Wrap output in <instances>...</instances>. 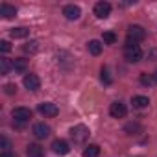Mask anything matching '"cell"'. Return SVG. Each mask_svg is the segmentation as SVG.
Returning <instances> with one entry per match:
<instances>
[{
	"instance_id": "6da1fadb",
	"label": "cell",
	"mask_w": 157,
	"mask_h": 157,
	"mask_svg": "<svg viewBox=\"0 0 157 157\" xmlns=\"http://www.w3.org/2000/svg\"><path fill=\"white\" fill-rule=\"evenodd\" d=\"M124 57L128 63H139L142 59V50L137 43H131V41H126V46H124Z\"/></svg>"
},
{
	"instance_id": "7a4b0ae2",
	"label": "cell",
	"mask_w": 157,
	"mask_h": 157,
	"mask_svg": "<svg viewBox=\"0 0 157 157\" xmlns=\"http://www.w3.org/2000/svg\"><path fill=\"white\" fill-rule=\"evenodd\" d=\"M89 135H91V131L83 124H78V126L70 128V139L74 140V144H83L89 139Z\"/></svg>"
},
{
	"instance_id": "3957f363",
	"label": "cell",
	"mask_w": 157,
	"mask_h": 157,
	"mask_svg": "<svg viewBox=\"0 0 157 157\" xmlns=\"http://www.w3.org/2000/svg\"><path fill=\"white\" fill-rule=\"evenodd\" d=\"M146 39V30L139 24H133L128 28V41L131 43H139V41H144Z\"/></svg>"
},
{
	"instance_id": "277c9868",
	"label": "cell",
	"mask_w": 157,
	"mask_h": 157,
	"mask_svg": "<svg viewBox=\"0 0 157 157\" xmlns=\"http://www.w3.org/2000/svg\"><path fill=\"white\" fill-rule=\"evenodd\" d=\"M11 117L15 118V122H28L30 118H32V109H28V107H15L13 111H11Z\"/></svg>"
},
{
	"instance_id": "5b68a950",
	"label": "cell",
	"mask_w": 157,
	"mask_h": 157,
	"mask_svg": "<svg viewBox=\"0 0 157 157\" xmlns=\"http://www.w3.org/2000/svg\"><path fill=\"white\" fill-rule=\"evenodd\" d=\"M126 113H128V107H126V104H122V102H113V104L109 105V115H111L113 118H124Z\"/></svg>"
},
{
	"instance_id": "8992f818",
	"label": "cell",
	"mask_w": 157,
	"mask_h": 157,
	"mask_svg": "<svg viewBox=\"0 0 157 157\" xmlns=\"http://www.w3.org/2000/svg\"><path fill=\"white\" fill-rule=\"evenodd\" d=\"M52 151L56 153V155H67L68 151H70V146H68V142L67 140H63V139H56L54 142H52Z\"/></svg>"
},
{
	"instance_id": "52a82bcc",
	"label": "cell",
	"mask_w": 157,
	"mask_h": 157,
	"mask_svg": "<svg viewBox=\"0 0 157 157\" xmlns=\"http://www.w3.org/2000/svg\"><path fill=\"white\" fill-rule=\"evenodd\" d=\"M22 82H24V87H26L28 91H37V89L41 87V80H39L37 74H26Z\"/></svg>"
},
{
	"instance_id": "ba28073f",
	"label": "cell",
	"mask_w": 157,
	"mask_h": 157,
	"mask_svg": "<svg viewBox=\"0 0 157 157\" xmlns=\"http://www.w3.org/2000/svg\"><path fill=\"white\" fill-rule=\"evenodd\" d=\"M39 113L44 115V117H57L59 109H57V105L52 104V102H43V104H39Z\"/></svg>"
},
{
	"instance_id": "9c48e42d",
	"label": "cell",
	"mask_w": 157,
	"mask_h": 157,
	"mask_svg": "<svg viewBox=\"0 0 157 157\" xmlns=\"http://www.w3.org/2000/svg\"><path fill=\"white\" fill-rule=\"evenodd\" d=\"M94 15L98 19H107L111 15V4L109 2H98L94 6Z\"/></svg>"
},
{
	"instance_id": "30bf717a",
	"label": "cell",
	"mask_w": 157,
	"mask_h": 157,
	"mask_svg": "<svg viewBox=\"0 0 157 157\" xmlns=\"http://www.w3.org/2000/svg\"><path fill=\"white\" fill-rule=\"evenodd\" d=\"M63 15L68 21H78V19H80V15H82V10L78 8V6H74V4H68V6L63 8Z\"/></svg>"
},
{
	"instance_id": "8fae6325",
	"label": "cell",
	"mask_w": 157,
	"mask_h": 157,
	"mask_svg": "<svg viewBox=\"0 0 157 157\" xmlns=\"http://www.w3.org/2000/svg\"><path fill=\"white\" fill-rule=\"evenodd\" d=\"M50 126L48 124H44V122H37L35 126H33V135H35V139H46L48 135H50Z\"/></svg>"
},
{
	"instance_id": "7c38bea8",
	"label": "cell",
	"mask_w": 157,
	"mask_h": 157,
	"mask_svg": "<svg viewBox=\"0 0 157 157\" xmlns=\"http://www.w3.org/2000/svg\"><path fill=\"white\" fill-rule=\"evenodd\" d=\"M0 15H2V19H13L17 15V8L10 4H2L0 6Z\"/></svg>"
},
{
	"instance_id": "4fadbf2b",
	"label": "cell",
	"mask_w": 157,
	"mask_h": 157,
	"mask_svg": "<svg viewBox=\"0 0 157 157\" xmlns=\"http://www.w3.org/2000/svg\"><path fill=\"white\" fill-rule=\"evenodd\" d=\"M124 131H126L128 135H139V133H142V126H140L139 122H128V124L124 126Z\"/></svg>"
},
{
	"instance_id": "5bb4252c",
	"label": "cell",
	"mask_w": 157,
	"mask_h": 157,
	"mask_svg": "<svg viewBox=\"0 0 157 157\" xmlns=\"http://www.w3.org/2000/svg\"><path fill=\"white\" fill-rule=\"evenodd\" d=\"M102 48H104V46H102V43H100V41H96V39H93V41H89V43H87V50H89L93 56H100V54H102Z\"/></svg>"
},
{
	"instance_id": "9a60e30c",
	"label": "cell",
	"mask_w": 157,
	"mask_h": 157,
	"mask_svg": "<svg viewBox=\"0 0 157 157\" xmlns=\"http://www.w3.org/2000/svg\"><path fill=\"white\" fill-rule=\"evenodd\" d=\"M148 104H150V100L146 96H133L131 98V105L135 109H144V107H148Z\"/></svg>"
},
{
	"instance_id": "2e32d148",
	"label": "cell",
	"mask_w": 157,
	"mask_h": 157,
	"mask_svg": "<svg viewBox=\"0 0 157 157\" xmlns=\"http://www.w3.org/2000/svg\"><path fill=\"white\" fill-rule=\"evenodd\" d=\"M26 153H28V157H43L44 155V150L39 144H28Z\"/></svg>"
},
{
	"instance_id": "e0dca14e",
	"label": "cell",
	"mask_w": 157,
	"mask_h": 157,
	"mask_svg": "<svg viewBox=\"0 0 157 157\" xmlns=\"http://www.w3.org/2000/svg\"><path fill=\"white\" fill-rule=\"evenodd\" d=\"M10 35H11L13 39H24V37L30 35V30L24 28V26H21V28H13V30L10 32Z\"/></svg>"
},
{
	"instance_id": "ac0fdd59",
	"label": "cell",
	"mask_w": 157,
	"mask_h": 157,
	"mask_svg": "<svg viewBox=\"0 0 157 157\" xmlns=\"http://www.w3.org/2000/svg\"><path fill=\"white\" fill-rule=\"evenodd\" d=\"M11 68H13V61H10L6 57L0 59V74H2V76H8Z\"/></svg>"
},
{
	"instance_id": "d6986e66",
	"label": "cell",
	"mask_w": 157,
	"mask_h": 157,
	"mask_svg": "<svg viewBox=\"0 0 157 157\" xmlns=\"http://www.w3.org/2000/svg\"><path fill=\"white\" fill-rule=\"evenodd\" d=\"M98 155H100V146L96 144H89L83 150V157H98Z\"/></svg>"
},
{
	"instance_id": "ffe728a7",
	"label": "cell",
	"mask_w": 157,
	"mask_h": 157,
	"mask_svg": "<svg viewBox=\"0 0 157 157\" xmlns=\"http://www.w3.org/2000/svg\"><path fill=\"white\" fill-rule=\"evenodd\" d=\"M26 67H28L26 59H13V70L15 72H24Z\"/></svg>"
},
{
	"instance_id": "44dd1931",
	"label": "cell",
	"mask_w": 157,
	"mask_h": 157,
	"mask_svg": "<svg viewBox=\"0 0 157 157\" xmlns=\"http://www.w3.org/2000/svg\"><path fill=\"white\" fill-rule=\"evenodd\" d=\"M22 50H24L26 54H35V52L39 50V43H37V41H30L28 44L22 46Z\"/></svg>"
},
{
	"instance_id": "7402d4cb",
	"label": "cell",
	"mask_w": 157,
	"mask_h": 157,
	"mask_svg": "<svg viewBox=\"0 0 157 157\" xmlns=\"http://www.w3.org/2000/svg\"><path fill=\"white\" fill-rule=\"evenodd\" d=\"M102 76H100V80H102V83H105V85H109L111 82H113V78H111V74H109V70H107V67H102Z\"/></svg>"
},
{
	"instance_id": "603a6c76",
	"label": "cell",
	"mask_w": 157,
	"mask_h": 157,
	"mask_svg": "<svg viewBox=\"0 0 157 157\" xmlns=\"http://www.w3.org/2000/svg\"><path fill=\"white\" fill-rule=\"evenodd\" d=\"M102 39H104L105 44H115V43H117V35H115L113 32H104Z\"/></svg>"
},
{
	"instance_id": "cb8c5ba5",
	"label": "cell",
	"mask_w": 157,
	"mask_h": 157,
	"mask_svg": "<svg viewBox=\"0 0 157 157\" xmlns=\"http://www.w3.org/2000/svg\"><path fill=\"white\" fill-rule=\"evenodd\" d=\"M155 80H153V74L151 76H148V74H140V83L142 85H151Z\"/></svg>"
},
{
	"instance_id": "d4e9b609",
	"label": "cell",
	"mask_w": 157,
	"mask_h": 157,
	"mask_svg": "<svg viewBox=\"0 0 157 157\" xmlns=\"http://www.w3.org/2000/svg\"><path fill=\"white\" fill-rule=\"evenodd\" d=\"M0 148H2L4 151H10V148H11V142L8 140V137H0Z\"/></svg>"
},
{
	"instance_id": "484cf974",
	"label": "cell",
	"mask_w": 157,
	"mask_h": 157,
	"mask_svg": "<svg viewBox=\"0 0 157 157\" xmlns=\"http://www.w3.org/2000/svg\"><path fill=\"white\" fill-rule=\"evenodd\" d=\"M4 93H6V94H15V93H17V87H15L13 83H8V85L4 87Z\"/></svg>"
},
{
	"instance_id": "4316f807",
	"label": "cell",
	"mask_w": 157,
	"mask_h": 157,
	"mask_svg": "<svg viewBox=\"0 0 157 157\" xmlns=\"http://www.w3.org/2000/svg\"><path fill=\"white\" fill-rule=\"evenodd\" d=\"M0 50H2L4 54H8V52L11 50V44H10L8 41H0Z\"/></svg>"
},
{
	"instance_id": "83f0119b",
	"label": "cell",
	"mask_w": 157,
	"mask_h": 157,
	"mask_svg": "<svg viewBox=\"0 0 157 157\" xmlns=\"http://www.w3.org/2000/svg\"><path fill=\"white\" fill-rule=\"evenodd\" d=\"M148 59H150V61H155V59H157V50L148 52Z\"/></svg>"
},
{
	"instance_id": "f1b7e54d",
	"label": "cell",
	"mask_w": 157,
	"mask_h": 157,
	"mask_svg": "<svg viewBox=\"0 0 157 157\" xmlns=\"http://www.w3.org/2000/svg\"><path fill=\"white\" fill-rule=\"evenodd\" d=\"M0 157H17V153H13V151H2Z\"/></svg>"
},
{
	"instance_id": "f546056e",
	"label": "cell",
	"mask_w": 157,
	"mask_h": 157,
	"mask_svg": "<svg viewBox=\"0 0 157 157\" xmlns=\"http://www.w3.org/2000/svg\"><path fill=\"white\" fill-rule=\"evenodd\" d=\"M153 80H155V82H157V70H155V72H153Z\"/></svg>"
}]
</instances>
